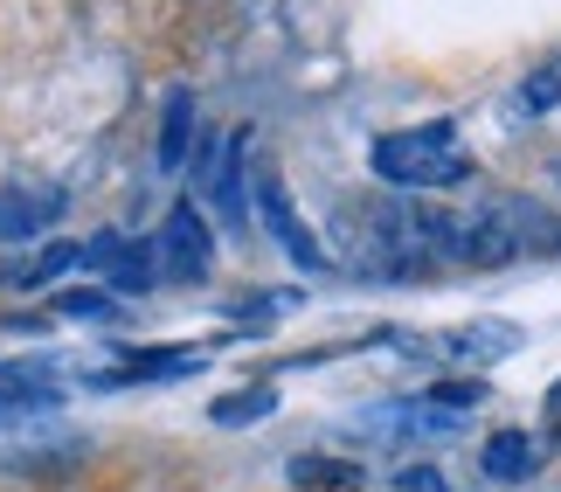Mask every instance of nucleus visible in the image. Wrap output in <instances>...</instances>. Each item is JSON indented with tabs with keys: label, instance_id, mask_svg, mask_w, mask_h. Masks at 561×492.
Segmentation results:
<instances>
[{
	"label": "nucleus",
	"instance_id": "1",
	"mask_svg": "<svg viewBox=\"0 0 561 492\" xmlns=\"http://www.w3.org/2000/svg\"><path fill=\"white\" fill-rule=\"evenodd\" d=\"M375 181H388L396 195H437V187L471 181V153L458 139V125H416V133H388L375 139Z\"/></svg>",
	"mask_w": 561,
	"mask_h": 492
},
{
	"label": "nucleus",
	"instance_id": "2",
	"mask_svg": "<svg viewBox=\"0 0 561 492\" xmlns=\"http://www.w3.org/2000/svg\"><path fill=\"white\" fill-rule=\"evenodd\" d=\"M153 256H160V277H167V285H194V277H208V264H215V229H208L202 208H194V202L167 208Z\"/></svg>",
	"mask_w": 561,
	"mask_h": 492
},
{
	"label": "nucleus",
	"instance_id": "3",
	"mask_svg": "<svg viewBox=\"0 0 561 492\" xmlns=\"http://www.w3.org/2000/svg\"><path fill=\"white\" fill-rule=\"evenodd\" d=\"M256 222L271 229V243L291 256V264H327V256H319V243L306 237V222H298V208H291V195H285V181L271 174V167H256Z\"/></svg>",
	"mask_w": 561,
	"mask_h": 492
},
{
	"label": "nucleus",
	"instance_id": "4",
	"mask_svg": "<svg viewBox=\"0 0 561 492\" xmlns=\"http://www.w3.org/2000/svg\"><path fill=\"white\" fill-rule=\"evenodd\" d=\"M62 208H70L62 187H0V250L35 243L42 229L62 222Z\"/></svg>",
	"mask_w": 561,
	"mask_h": 492
},
{
	"label": "nucleus",
	"instance_id": "5",
	"mask_svg": "<svg viewBox=\"0 0 561 492\" xmlns=\"http://www.w3.org/2000/svg\"><path fill=\"white\" fill-rule=\"evenodd\" d=\"M444 361H465V368H492V361H506V354H520L527 347V333L513 327V319H471V327L458 333H444V340H430Z\"/></svg>",
	"mask_w": 561,
	"mask_h": 492
},
{
	"label": "nucleus",
	"instance_id": "6",
	"mask_svg": "<svg viewBox=\"0 0 561 492\" xmlns=\"http://www.w3.org/2000/svg\"><path fill=\"white\" fill-rule=\"evenodd\" d=\"M243 160H250V133H229L222 146H208V153H202V195L222 208L229 222L250 216V208H243Z\"/></svg>",
	"mask_w": 561,
	"mask_h": 492
},
{
	"label": "nucleus",
	"instance_id": "7",
	"mask_svg": "<svg viewBox=\"0 0 561 492\" xmlns=\"http://www.w3.org/2000/svg\"><path fill=\"white\" fill-rule=\"evenodd\" d=\"M83 264H98V271H112V291H146L160 277V256H146L139 243H125V237H91L83 243Z\"/></svg>",
	"mask_w": 561,
	"mask_h": 492
},
{
	"label": "nucleus",
	"instance_id": "8",
	"mask_svg": "<svg viewBox=\"0 0 561 492\" xmlns=\"http://www.w3.org/2000/svg\"><path fill=\"white\" fill-rule=\"evenodd\" d=\"M56 402H62V389L42 361H8V368H0V416H42V410H56Z\"/></svg>",
	"mask_w": 561,
	"mask_h": 492
},
{
	"label": "nucleus",
	"instance_id": "9",
	"mask_svg": "<svg viewBox=\"0 0 561 492\" xmlns=\"http://www.w3.org/2000/svg\"><path fill=\"white\" fill-rule=\"evenodd\" d=\"M479 472L492 485H527L534 472H541V444H534L527 431H492L485 451H479Z\"/></svg>",
	"mask_w": 561,
	"mask_h": 492
},
{
	"label": "nucleus",
	"instance_id": "10",
	"mask_svg": "<svg viewBox=\"0 0 561 492\" xmlns=\"http://www.w3.org/2000/svg\"><path fill=\"white\" fill-rule=\"evenodd\" d=\"M194 146V91H167V118H160V174H181Z\"/></svg>",
	"mask_w": 561,
	"mask_h": 492
},
{
	"label": "nucleus",
	"instance_id": "11",
	"mask_svg": "<svg viewBox=\"0 0 561 492\" xmlns=\"http://www.w3.org/2000/svg\"><path fill=\"white\" fill-rule=\"evenodd\" d=\"M277 410V389H264V381H256V389H236V396H222L215 402V431H243V423H264Z\"/></svg>",
	"mask_w": 561,
	"mask_h": 492
},
{
	"label": "nucleus",
	"instance_id": "12",
	"mask_svg": "<svg viewBox=\"0 0 561 492\" xmlns=\"http://www.w3.org/2000/svg\"><path fill=\"white\" fill-rule=\"evenodd\" d=\"M56 312L62 319H118V298L104 285H77V291H56Z\"/></svg>",
	"mask_w": 561,
	"mask_h": 492
},
{
	"label": "nucleus",
	"instance_id": "13",
	"mask_svg": "<svg viewBox=\"0 0 561 492\" xmlns=\"http://www.w3.org/2000/svg\"><path fill=\"white\" fill-rule=\"evenodd\" d=\"M554 104H561V56H548L541 70L520 83V112H527V118H534V112H554Z\"/></svg>",
	"mask_w": 561,
	"mask_h": 492
},
{
	"label": "nucleus",
	"instance_id": "14",
	"mask_svg": "<svg viewBox=\"0 0 561 492\" xmlns=\"http://www.w3.org/2000/svg\"><path fill=\"white\" fill-rule=\"evenodd\" d=\"M298 485H368V472H360V465H340V472H333V458H298V472H291Z\"/></svg>",
	"mask_w": 561,
	"mask_h": 492
},
{
	"label": "nucleus",
	"instance_id": "15",
	"mask_svg": "<svg viewBox=\"0 0 561 492\" xmlns=\"http://www.w3.org/2000/svg\"><path fill=\"white\" fill-rule=\"evenodd\" d=\"M396 492H450V479L437 472V465H402V479H396Z\"/></svg>",
	"mask_w": 561,
	"mask_h": 492
},
{
	"label": "nucleus",
	"instance_id": "16",
	"mask_svg": "<svg viewBox=\"0 0 561 492\" xmlns=\"http://www.w3.org/2000/svg\"><path fill=\"white\" fill-rule=\"evenodd\" d=\"M548 181H554V187H561V153H554V160H548Z\"/></svg>",
	"mask_w": 561,
	"mask_h": 492
},
{
	"label": "nucleus",
	"instance_id": "17",
	"mask_svg": "<svg viewBox=\"0 0 561 492\" xmlns=\"http://www.w3.org/2000/svg\"><path fill=\"white\" fill-rule=\"evenodd\" d=\"M554 437H561V423H554Z\"/></svg>",
	"mask_w": 561,
	"mask_h": 492
}]
</instances>
